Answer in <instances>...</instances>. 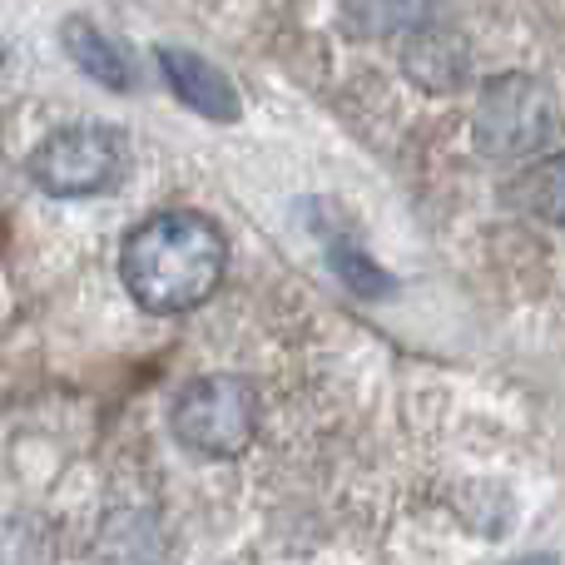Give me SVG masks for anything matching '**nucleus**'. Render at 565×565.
Returning a JSON list of instances; mask_svg holds the SVG:
<instances>
[{
    "label": "nucleus",
    "mask_w": 565,
    "mask_h": 565,
    "mask_svg": "<svg viewBox=\"0 0 565 565\" xmlns=\"http://www.w3.org/2000/svg\"><path fill=\"white\" fill-rule=\"evenodd\" d=\"M0 65H6V45H0Z\"/></svg>",
    "instance_id": "2eb2a0df"
},
{
    "label": "nucleus",
    "mask_w": 565,
    "mask_h": 565,
    "mask_svg": "<svg viewBox=\"0 0 565 565\" xmlns=\"http://www.w3.org/2000/svg\"><path fill=\"white\" fill-rule=\"evenodd\" d=\"M55 541L60 536L50 531V521L15 516V521H6V531H0V565H55L60 561Z\"/></svg>",
    "instance_id": "f8f14e48"
},
{
    "label": "nucleus",
    "mask_w": 565,
    "mask_h": 565,
    "mask_svg": "<svg viewBox=\"0 0 565 565\" xmlns=\"http://www.w3.org/2000/svg\"><path fill=\"white\" fill-rule=\"evenodd\" d=\"M457 511L467 516V526L477 536H501L511 526V501H501L497 487H461Z\"/></svg>",
    "instance_id": "ddd939ff"
},
{
    "label": "nucleus",
    "mask_w": 565,
    "mask_h": 565,
    "mask_svg": "<svg viewBox=\"0 0 565 565\" xmlns=\"http://www.w3.org/2000/svg\"><path fill=\"white\" fill-rule=\"evenodd\" d=\"M60 45H65L70 65L85 79H95L99 89L129 95V89L139 85V70H135V60H129V50L119 45L115 35H105L99 25H89L85 15H70L65 25H60Z\"/></svg>",
    "instance_id": "0eeeda50"
},
{
    "label": "nucleus",
    "mask_w": 565,
    "mask_h": 565,
    "mask_svg": "<svg viewBox=\"0 0 565 565\" xmlns=\"http://www.w3.org/2000/svg\"><path fill=\"white\" fill-rule=\"evenodd\" d=\"M174 437L189 457L234 461L258 437V392L244 377H199L174 397Z\"/></svg>",
    "instance_id": "7ed1b4c3"
},
{
    "label": "nucleus",
    "mask_w": 565,
    "mask_h": 565,
    "mask_svg": "<svg viewBox=\"0 0 565 565\" xmlns=\"http://www.w3.org/2000/svg\"><path fill=\"white\" fill-rule=\"evenodd\" d=\"M322 238H328V258H332V274L348 282L358 298H387L397 282L382 264H372V254L348 234V228H328V224H312Z\"/></svg>",
    "instance_id": "9b49d317"
},
{
    "label": "nucleus",
    "mask_w": 565,
    "mask_h": 565,
    "mask_svg": "<svg viewBox=\"0 0 565 565\" xmlns=\"http://www.w3.org/2000/svg\"><path fill=\"white\" fill-rule=\"evenodd\" d=\"M402 60H407V75L417 79V89H427V95H451L467 79V65H471L467 40L457 30L437 25V20L417 25V35L407 40Z\"/></svg>",
    "instance_id": "6e6552de"
},
{
    "label": "nucleus",
    "mask_w": 565,
    "mask_h": 565,
    "mask_svg": "<svg viewBox=\"0 0 565 565\" xmlns=\"http://www.w3.org/2000/svg\"><path fill=\"white\" fill-rule=\"evenodd\" d=\"M511 204L521 214H531L536 224L565 228V149L561 154H546L541 164H531L526 174L511 184Z\"/></svg>",
    "instance_id": "9d476101"
},
{
    "label": "nucleus",
    "mask_w": 565,
    "mask_h": 565,
    "mask_svg": "<svg viewBox=\"0 0 565 565\" xmlns=\"http://www.w3.org/2000/svg\"><path fill=\"white\" fill-rule=\"evenodd\" d=\"M511 565H561L556 556H546V551H541V556H521V561H511Z\"/></svg>",
    "instance_id": "4468645a"
},
{
    "label": "nucleus",
    "mask_w": 565,
    "mask_h": 565,
    "mask_svg": "<svg viewBox=\"0 0 565 565\" xmlns=\"http://www.w3.org/2000/svg\"><path fill=\"white\" fill-rule=\"evenodd\" d=\"M441 0H342L338 15L342 30L358 40L372 35H402V30H417L437 15Z\"/></svg>",
    "instance_id": "1a4fd4ad"
},
{
    "label": "nucleus",
    "mask_w": 565,
    "mask_h": 565,
    "mask_svg": "<svg viewBox=\"0 0 565 565\" xmlns=\"http://www.w3.org/2000/svg\"><path fill=\"white\" fill-rule=\"evenodd\" d=\"M95 565H169V531L149 507H109L95 536Z\"/></svg>",
    "instance_id": "423d86ee"
},
{
    "label": "nucleus",
    "mask_w": 565,
    "mask_h": 565,
    "mask_svg": "<svg viewBox=\"0 0 565 565\" xmlns=\"http://www.w3.org/2000/svg\"><path fill=\"white\" fill-rule=\"evenodd\" d=\"M556 99L541 79L507 70V75L487 79L471 105V145L487 159H531L556 139Z\"/></svg>",
    "instance_id": "f03ea898"
},
{
    "label": "nucleus",
    "mask_w": 565,
    "mask_h": 565,
    "mask_svg": "<svg viewBox=\"0 0 565 565\" xmlns=\"http://www.w3.org/2000/svg\"><path fill=\"white\" fill-rule=\"evenodd\" d=\"M228 244L204 214H154L119 244L125 292L154 318H174L209 302L224 278Z\"/></svg>",
    "instance_id": "f257e3e1"
},
{
    "label": "nucleus",
    "mask_w": 565,
    "mask_h": 565,
    "mask_svg": "<svg viewBox=\"0 0 565 565\" xmlns=\"http://www.w3.org/2000/svg\"><path fill=\"white\" fill-rule=\"evenodd\" d=\"M125 174V145L115 129L70 125L55 129L45 145L30 154V179L55 199H89L105 194Z\"/></svg>",
    "instance_id": "20e7f679"
},
{
    "label": "nucleus",
    "mask_w": 565,
    "mask_h": 565,
    "mask_svg": "<svg viewBox=\"0 0 565 565\" xmlns=\"http://www.w3.org/2000/svg\"><path fill=\"white\" fill-rule=\"evenodd\" d=\"M154 55H159V65H164L169 89H174L194 115L218 119V125H234V119L244 115V99H238L234 79H228L214 60H204L199 50H184V45H159Z\"/></svg>",
    "instance_id": "39448f33"
}]
</instances>
